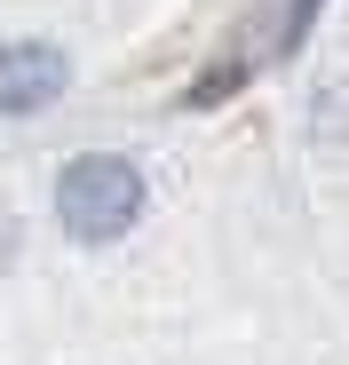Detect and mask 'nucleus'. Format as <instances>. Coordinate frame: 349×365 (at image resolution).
Listing matches in <instances>:
<instances>
[{"label":"nucleus","mask_w":349,"mask_h":365,"mask_svg":"<svg viewBox=\"0 0 349 365\" xmlns=\"http://www.w3.org/2000/svg\"><path fill=\"white\" fill-rule=\"evenodd\" d=\"M143 175L127 159H111V151H88L72 159L64 175H56V215H64L72 238H88V247H111V238H127L143 222Z\"/></svg>","instance_id":"nucleus-1"},{"label":"nucleus","mask_w":349,"mask_h":365,"mask_svg":"<svg viewBox=\"0 0 349 365\" xmlns=\"http://www.w3.org/2000/svg\"><path fill=\"white\" fill-rule=\"evenodd\" d=\"M64 88H72V56L56 48V40H9V48H0V111L32 119Z\"/></svg>","instance_id":"nucleus-2"},{"label":"nucleus","mask_w":349,"mask_h":365,"mask_svg":"<svg viewBox=\"0 0 349 365\" xmlns=\"http://www.w3.org/2000/svg\"><path fill=\"white\" fill-rule=\"evenodd\" d=\"M318 9H325V0H286V16H278V56H294V48L310 40V24H318Z\"/></svg>","instance_id":"nucleus-3"}]
</instances>
